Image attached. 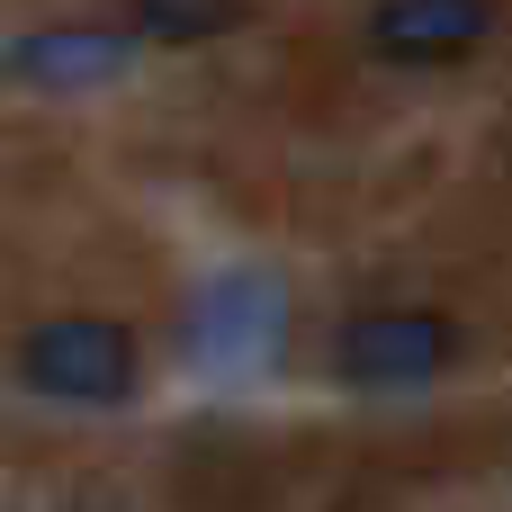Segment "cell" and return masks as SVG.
I'll return each instance as SVG.
<instances>
[{
    "mask_svg": "<svg viewBox=\"0 0 512 512\" xmlns=\"http://www.w3.org/2000/svg\"><path fill=\"white\" fill-rule=\"evenodd\" d=\"M18 378L45 396V405H126L135 396V333L108 324V315H54L18 342Z\"/></svg>",
    "mask_w": 512,
    "mask_h": 512,
    "instance_id": "6da1fadb",
    "label": "cell"
},
{
    "mask_svg": "<svg viewBox=\"0 0 512 512\" xmlns=\"http://www.w3.org/2000/svg\"><path fill=\"white\" fill-rule=\"evenodd\" d=\"M450 360H459V324L432 315V306H369V315H351L333 333V378L342 387H378V396L432 387Z\"/></svg>",
    "mask_w": 512,
    "mask_h": 512,
    "instance_id": "7a4b0ae2",
    "label": "cell"
},
{
    "mask_svg": "<svg viewBox=\"0 0 512 512\" xmlns=\"http://www.w3.org/2000/svg\"><path fill=\"white\" fill-rule=\"evenodd\" d=\"M495 36V0H378L369 45L387 63H459Z\"/></svg>",
    "mask_w": 512,
    "mask_h": 512,
    "instance_id": "3957f363",
    "label": "cell"
},
{
    "mask_svg": "<svg viewBox=\"0 0 512 512\" xmlns=\"http://www.w3.org/2000/svg\"><path fill=\"white\" fill-rule=\"evenodd\" d=\"M126 36L117 27H45V36H18L9 45V72L36 81V90H90L108 72H126Z\"/></svg>",
    "mask_w": 512,
    "mask_h": 512,
    "instance_id": "277c9868",
    "label": "cell"
},
{
    "mask_svg": "<svg viewBox=\"0 0 512 512\" xmlns=\"http://www.w3.org/2000/svg\"><path fill=\"white\" fill-rule=\"evenodd\" d=\"M126 18L153 45H216L252 18V0H126Z\"/></svg>",
    "mask_w": 512,
    "mask_h": 512,
    "instance_id": "5b68a950",
    "label": "cell"
}]
</instances>
